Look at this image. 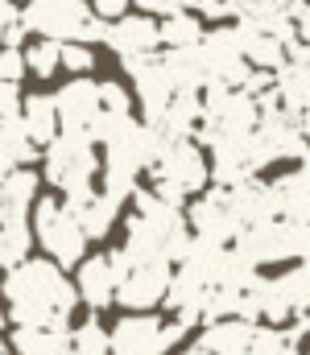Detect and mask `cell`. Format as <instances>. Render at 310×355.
Masks as SVG:
<instances>
[{
	"label": "cell",
	"mask_w": 310,
	"mask_h": 355,
	"mask_svg": "<svg viewBox=\"0 0 310 355\" xmlns=\"http://www.w3.org/2000/svg\"><path fill=\"white\" fill-rule=\"evenodd\" d=\"M128 4H132V0H92V12H96L100 21H120V17L128 12Z\"/></svg>",
	"instance_id": "cell-31"
},
{
	"label": "cell",
	"mask_w": 310,
	"mask_h": 355,
	"mask_svg": "<svg viewBox=\"0 0 310 355\" xmlns=\"http://www.w3.org/2000/svg\"><path fill=\"white\" fill-rule=\"evenodd\" d=\"M62 71L71 75H92L96 71V50L87 42H62Z\"/></svg>",
	"instance_id": "cell-27"
},
{
	"label": "cell",
	"mask_w": 310,
	"mask_h": 355,
	"mask_svg": "<svg viewBox=\"0 0 310 355\" xmlns=\"http://www.w3.org/2000/svg\"><path fill=\"white\" fill-rule=\"evenodd\" d=\"M286 352H290L286 327H261V322H257V335H252L248 355H286Z\"/></svg>",
	"instance_id": "cell-26"
},
{
	"label": "cell",
	"mask_w": 310,
	"mask_h": 355,
	"mask_svg": "<svg viewBox=\"0 0 310 355\" xmlns=\"http://www.w3.org/2000/svg\"><path fill=\"white\" fill-rule=\"evenodd\" d=\"M170 281H174L170 261H137V265H128L120 272L116 306H124V310H157V306H166Z\"/></svg>",
	"instance_id": "cell-9"
},
{
	"label": "cell",
	"mask_w": 310,
	"mask_h": 355,
	"mask_svg": "<svg viewBox=\"0 0 310 355\" xmlns=\"http://www.w3.org/2000/svg\"><path fill=\"white\" fill-rule=\"evenodd\" d=\"M8 352L12 355H67L71 352V327H12Z\"/></svg>",
	"instance_id": "cell-20"
},
{
	"label": "cell",
	"mask_w": 310,
	"mask_h": 355,
	"mask_svg": "<svg viewBox=\"0 0 310 355\" xmlns=\"http://www.w3.org/2000/svg\"><path fill=\"white\" fill-rule=\"evenodd\" d=\"M124 71H128V79H132V95H137V103H141V112H145V124H157L162 112L170 107L174 91H178L170 67H166V58H162V54H153V58H132V62H124Z\"/></svg>",
	"instance_id": "cell-12"
},
{
	"label": "cell",
	"mask_w": 310,
	"mask_h": 355,
	"mask_svg": "<svg viewBox=\"0 0 310 355\" xmlns=\"http://www.w3.org/2000/svg\"><path fill=\"white\" fill-rule=\"evenodd\" d=\"M4 322H8V314H4V310H0V355L8 352V335H4Z\"/></svg>",
	"instance_id": "cell-32"
},
{
	"label": "cell",
	"mask_w": 310,
	"mask_h": 355,
	"mask_svg": "<svg viewBox=\"0 0 310 355\" xmlns=\"http://www.w3.org/2000/svg\"><path fill=\"white\" fill-rule=\"evenodd\" d=\"M302 265H310V232H307V244H302V257H298Z\"/></svg>",
	"instance_id": "cell-34"
},
{
	"label": "cell",
	"mask_w": 310,
	"mask_h": 355,
	"mask_svg": "<svg viewBox=\"0 0 310 355\" xmlns=\"http://www.w3.org/2000/svg\"><path fill=\"white\" fill-rule=\"evenodd\" d=\"M54 107H58V120L62 128L71 132H92V124L100 120L103 99H100V83L92 75H75L71 83L54 91Z\"/></svg>",
	"instance_id": "cell-13"
},
{
	"label": "cell",
	"mask_w": 310,
	"mask_h": 355,
	"mask_svg": "<svg viewBox=\"0 0 310 355\" xmlns=\"http://www.w3.org/2000/svg\"><path fill=\"white\" fill-rule=\"evenodd\" d=\"M67 355H75V352H67Z\"/></svg>",
	"instance_id": "cell-36"
},
{
	"label": "cell",
	"mask_w": 310,
	"mask_h": 355,
	"mask_svg": "<svg viewBox=\"0 0 310 355\" xmlns=\"http://www.w3.org/2000/svg\"><path fill=\"white\" fill-rule=\"evenodd\" d=\"M71 352L75 355H112V327H103L100 318H83L71 322Z\"/></svg>",
	"instance_id": "cell-24"
},
{
	"label": "cell",
	"mask_w": 310,
	"mask_h": 355,
	"mask_svg": "<svg viewBox=\"0 0 310 355\" xmlns=\"http://www.w3.org/2000/svg\"><path fill=\"white\" fill-rule=\"evenodd\" d=\"M25 75H29L25 50H21V46H0V79H4V83H21Z\"/></svg>",
	"instance_id": "cell-28"
},
{
	"label": "cell",
	"mask_w": 310,
	"mask_h": 355,
	"mask_svg": "<svg viewBox=\"0 0 310 355\" xmlns=\"http://www.w3.org/2000/svg\"><path fill=\"white\" fill-rule=\"evenodd\" d=\"M207 33L203 17L195 8H182L174 17H162V50H187V46H199Z\"/></svg>",
	"instance_id": "cell-22"
},
{
	"label": "cell",
	"mask_w": 310,
	"mask_h": 355,
	"mask_svg": "<svg viewBox=\"0 0 310 355\" xmlns=\"http://www.w3.org/2000/svg\"><path fill=\"white\" fill-rule=\"evenodd\" d=\"M42 166H46V182L62 194V198H83L96 190L100 178V149L92 132H71L62 128L46 149H42Z\"/></svg>",
	"instance_id": "cell-3"
},
{
	"label": "cell",
	"mask_w": 310,
	"mask_h": 355,
	"mask_svg": "<svg viewBox=\"0 0 310 355\" xmlns=\"http://www.w3.org/2000/svg\"><path fill=\"white\" fill-rule=\"evenodd\" d=\"M307 232H310V223H294V219L273 215V219H261V223L240 227V236L232 240V248L252 268L282 265V261H298L302 257Z\"/></svg>",
	"instance_id": "cell-6"
},
{
	"label": "cell",
	"mask_w": 310,
	"mask_h": 355,
	"mask_svg": "<svg viewBox=\"0 0 310 355\" xmlns=\"http://www.w3.org/2000/svg\"><path fill=\"white\" fill-rule=\"evenodd\" d=\"M116 285H120V265L112 252H96V257H83L75 265V289H79V302L100 314L116 302Z\"/></svg>",
	"instance_id": "cell-14"
},
{
	"label": "cell",
	"mask_w": 310,
	"mask_h": 355,
	"mask_svg": "<svg viewBox=\"0 0 310 355\" xmlns=\"http://www.w3.org/2000/svg\"><path fill=\"white\" fill-rule=\"evenodd\" d=\"M21 103H25V99H21V83H4V79H0V128L21 116Z\"/></svg>",
	"instance_id": "cell-29"
},
{
	"label": "cell",
	"mask_w": 310,
	"mask_h": 355,
	"mask_svg": "<svg viewBox=\"0 0 310 355\" xmlns=\"http://www.w3.org/2000/svg\"><path fill=\"white\" fill-rule=\"evenodd\" d=\"M67 202L79 211V223H83L87 240H107L112 227H116L120 215H124V194H116V190H92V194L67 198Z\"/></svg>",
	"instance_id": "cell-17"
},
{
	"label": "cell",
	"mask_w": 310,
	"mask_h": 355,
	"mask_svg": "<svg viewBox=\"0 0 310 355\" xmlns=\"http://www.w3.org/2000/svg\"><path fill=\"white\" fill-rule=\"evenodd\" d=\"M187 322L162 318L153 310H128L112 322V355H170L187 339Z\"/></svg>",
	"instance_id": "cell-7"
},
{
	"label": "cell",
	"mask_w": 310,
	"mask_h": 355,
	"mask_svg": "<svg viewBox=\"0 0 310 355\" xmlns=\"http://www.w3.org/2000/svg\"><path fill=\"white\" fill-rule=\"evenodd\" d=\"M4 314L12 327H71L79 310V289L67 277V268L50 257L21 261L0 281Z\"/></svg>",
	"instance_id": "cell-1"
},
{
	"label": "cell",
	"mask_w": 310,
	"mask_h": 355,
	"mask_svg": "<svg viewBox=\"0 0 310 355\" xmlns=\"http://www.w3.org/2000/svg\"><path fill=\"white\" fill-rule=\"evenodd\" d=\"M42 190V174L33 166H17L0 174V223H33V207Z\"/></svg>",
	"instance_id": "cell-15"
},
{
	"label": "cell",
	"mask_w": 310,
	"mask_h": 355,
	"mask_svg": "<svg viewBox=\"0 0 310 355\" xmlns=\"http://www.w3.org/2000/svg\"><path fill=\"white\" fill-rule=\"evenodd\" d=\"M252 335H257V322H252V318L227 314V318H211V322H203L199 343H203L207 352H215V355H248Z\"/></svg>",
	"instance_id": "cell-18"
},
{
	"label": "cell",
	"mask_w": 310,
	"mask_h": 355,
	"mask_svg": "<svg viewBox=\"0 0 310 355\" xmlns=\"http://www.w3.org/2000/svg\"><path fill=\"white\" fill-rule=\"evenodd\" d=\"M149 186L182 207L191 194H203L211 186V153L195 137H166L149 166Z\"/></svg>",
	"instance_id": "cell-2"
},
{
	"label": "cell",
	"mask_w": 310,
	"mask_h": 355,
	"mask_svg": "<svg viewBox=\"0 0 310 355\" xmlns=\"http://www.w3.org/2000/svg\"><path fill=\"white\" fill-rule=\"evenodd\" d=\"M187 223H191V236L207 240V244H232L240 236V219L232 211V198H227V186H211L203 194H195V202L187 207Z\"/></svg>",
	"instance_id": "cell-10"
},
{
	"label": "cell",
	"mask_w": 310,
	"mask_h": 355,
	"mask_svg": "<svg viewBox=\"0 0 310 355\" xmlns=\"http://www.w3.org/2000/svg\"><path fill=\"white\" fill-rule=\"evenodd\" d=\"M174 355H215V352H207L203 343H195V347H182V352H174Z\"/></svg>",
	"instance_id": "cell-33"
},
{
	"label": "cell",
	"mask_w": 310,
	"mask_h": 355,
	"mask_svg": "<svg viewBox=\"0 0 310 355\" xmlns=\"http://www.w3.org/2000/svg\"><path fill=\"white\" fill-rule=\"evenodd\" d=\"M236 29H240V50H244L248 67L277 75V71L290 62L294 46H290L286 37H277V33H269V29H252V25H236Z\"/></svg>",
	"instance_id": "cell-19"
},
{
	"label": "cell",
	"mask_w": 310,
	"mask_h": 355,
	"mask_svg": "<svg viewBox=\"0 0 310 355\" xmlns=\"http://www.w3.org/2000/svg\"><path fill=\"white\" fill-rule=\"evenodd\" d=\"M21 124H25V132L33 137V145L37 149H46L58 132H62V120H58V107H54V95H25V103H21Z\"/></svg>",
	"instance_id": "cell-21"
},
{
	"label": "cell",
	"mask_w": 310,
	"mask_h": 355,
	"mask_svg": "<svg viewBox=\"0 0 310 355\" xmlns=\"http://www.w3.org/2000/svg\"><path fill=\"white\" fill-rule=\"evenodd\" d=\"M33 240L62 268H75L87 257V244H92L83 223H79V211L62 194H42L37 198V207H33Z\"/></svg>",
	"instance_id": "cell-5"
},
{
	"label": "cell",
	"mask_w": 310,
	"mask_h": 355,
	"mask_svg": "<svg viewBox=\"0 0 310 355\" xmlns=\"http://www.w3.org/2000/svg\"><path fill=\"white\" fill-rule=\"evenodd\" d=\"M103 46H107L120 62L153 58V54H162V21L149 17V12H124L120 21H107Z\"/></svg>",
	"instance_id": "cell-11"
},
{
	"label": "cell",
	"mask_w": 310,
	"mask_h": 355,
	"mask_svg": "<svg viewBox=\"0 0 310 355\" xmlns=\"http://www.w3.org/2000/svg\"><path fill=\"white\" fill-rule=\"evenodd\" d=\"M199 46H203V62H207V83L244 87L252 79V67L240 50V29L236 25H211Z\"/></svg>",
	"instance_id": "cell-8"
},
{
	"label": "cell",
	"mask_w": 310,
	"mask_h": 355,
	"mask_svg": "<svg viewBox=\"0 0 310 355\" xmlns=\"http://www.w3.org/2000/svg\"><path fill=\"white\" fill-rule=\"evenodd\" d=\"M298 120H302V132H307V141H310V107L302 112V116H298Z\"/></svg>",
	"instance_id": "cell-35"
},
{
	"label": "cell",
	"mask_w": 310,
	"mask_h": 355,
	"mask_svg": "<svg viewBox=\"0 0 310 355\" xmlns=\"http://www.w3.org/2000/svg\"><path fill=\"white\" fill-rule=\"evenodd\" d=\"M141 12H149V17H174V12H182V8H195V0H132Z\"/></svg>",
	"instance_id": "cell-30"
},
{
	"label": "cell",
	"mask_w": 310,
	"mask_h": 355,
	"mask_svg": "<svg viewBox=\"0 0 310 355\" xmlns=\"http://www.w3.org/2000/svg\"><path fill=\"white\" fill-rule=\"evenodd\" d=\"M269 190H273V202H277L282 219L310 223V157L307 162H294V170L277 174L269 182Z\"/></svg>",
	"instance_id": "cell-16"
},
{
	"label": "cell",
	"mask_w": 310,
	"mask_h": 355,
	"mask_svg": "<svg viewBox=\"0 0 310 355\" xmlns=\"http://www.w3.org/2000/svg\"><path fill=\"white\" fill-rule=\"evenodd\" d=\"M21 50H25V67H29L33 79H54V75L62 71V42H54V37H33V42L21 46Z\"/></svg>",
	"instance_id": "cell-25"
},
{
	"label": "cell",
	"mask_w": 310,
	"mask_h": 355,
	"mask_svg": "<svg viewBox=\"0 0 310 355\" xmlns=\"http://www.w3.org/2000/svg\"><path fill=\"white\" fill-rule=\"evenodd\" d=\"M21 25L33 37H54V42H103L107 21L92 12V0H25Z\"/></svg>",
	"instance_id": "cell-4"
},
{
	"label": "cell",
	"mask_w": 310,
	"mask_h": 355,
	"mask_svg": "<svg viewBox=\"0 0 310 355\" xmlns=\"http://www.w3.org/2000/svg\"><path fill=\"white\" fill-rule=\"evenodd\" d=\"M33 223H0V268H17L33 252Z\"/></svg>",
	"instance_id": "cell-23"
}]
</instances>
